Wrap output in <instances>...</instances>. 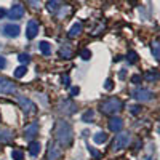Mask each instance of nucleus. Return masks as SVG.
Listing matches in <instances>:
<instances>
[{"label":"nucleus","mask_w":160,"mask_h":160,"mask_svg":"<svg viewBox=\"0 0 160 160\" xmlns=\"http://www.w3.org/2000/svg\"><path fill=\"white\" fill-rule=\"evenodd\" d=\"M53 133H55V139L58 141V144L64 146V148H68V146L72 144L74 131H72V127L69 125V122H66V120H58Z\"/></svg>","instance_id":"1"},{"label":"nucleus","mask_w":160,"mask_h":160,"mask_svg":"<svg viewBox=\"0 0 160 160\" xmlns=\"http://www.w3.org/2000/svg\"><path fill=\"white\" fill-rule=\"evenodd\" d=\"M123 109V101L118 98H109L99 104V111L104 115H115Z\"/></svg>","instance_id":"2"},{"label":"nucleus","mask_w":160,"mask_h":160,"mask_svg":"<svg viewBox=\"0 0 160 160\" xmlns=\"http://www.w3.org/2000/svg\"><path fill=\"white\" fill-rule=\"evenodd\" d=\"M131 142V133L128 131H120L118 135L115 136L114 142H112V151H120V149H125L128 148V144Z\"/></svg>","instance_id":"3"},{"label":"nucleus","mask_w":160,"mask_h":160,"mask_svg":"<svg viewBox=\"0 0 160 160\" xmlns=\"http://www.w3.org/2000/svg\"><path fill=\"white\" fill-rule=\"evenodd\" d=\"M131 96L135 98L136 101H139V102H148V101H151V99H154V93L151 91V90H148V88H141V87H138V88H135L131 91Z\"/></svg>","instance_id":"4"},{"label":"nucleus","mask_w":160,"mask_h":160,"mask_svg":"<svg viewBox=\"0 0 160 160\" xmlns=\"http://www.w3.org/2000/svg\"><path fill=\"white\" fill-rule=\"evenodd\" d=\"M18 104H19V108L22 109V112L26 114V115H29V114H34L35 111H37V106L29 99V98H26V96H22V95H18Z\"/></svg>","instance_id":"5"},{"label":"nucleus","mask_w":160,"mask_h":160,"mask_svg":"<svg viewBox=\"0 0 160 160\" xmlns=\"http://www.w3.org/2000/svg\"><path fill=\"white\" fill-rule=\"evenodd\" d=\"M58 111H59L61 114H64V115H71V114H74V112L77 111V106H75V102L71 101V99H64V101L59 102Z\"/></svg>","instance_id":"6"},{"label":"nucleus","mask_w":160,"mask_h":160,"mask_svg":"<svg viewBox=\"0 0 160 160\" xmlns=\"http://www.w3.org/2000/svg\"><path fill=\"white\" fill-rule=\"evenodd\" d=\"M0 93H7V95L16 93V85L5 77H0Z\"/></svg>","instance_id":"7"},{"label":"nucleus","mask_w":160,"mask_h":160,"mask_svg":"<svg viewBox=\"0 0 160 160\" xmlns=\"http://www.w3.org/2000/svg\"><path fill=\"white\" fill-rule=\"evenodd\" d=\"M62 155L61 148L56 142H50L48 144V152H47V160H58Z\"/></svg>","instance_id":"8"},{"label":"nucleus","mask_w":160,"mask_h":160,"mask_svg":"<svg viewBox=\"0 0 160 160\" xmlns=\"http://www.w3.org/2000/svg\"><path fill=\"white\" fill-rule=\"evenodd\" d=\"M37 34H38V22L35 19H29L28 26H26V37L29 40H32Z\"/></svg>","instance_id":"9"},{"label":"nucleus","mask_w":160,"mask_h":160,"mask_svg":"<svg viewBox=\"0 0 160 160\" xmlns=\"http://www.w3.org/2000/svg\"><path fill=\"white\" fill-rule=\"evenodd\" d=\"M38 135V123L37 122H32V123H29L28 127L24 128V138L26 139H32V138H35Z\"/></svg>","instance_id":"10"},{"label":"nucleus","mask_w":160,"mask_h":160,"mask_svg":"<svg viewBox=\"0 0 160 160\" xmlns=\"http://www.w3.org/2000/svg\"><path fill=\"white\" fill-rule=\"evenodd\" d=\"M19 32H21V29H19V26H16V24H7L3 28V34L7 37H11V38H16L19 35Z\"/></svg>","instance_id":"11"},{"label":"nucleus","mask_w":160,"mask_h":160,"mask_svg":"<svg viewBox=\"0 0 160 160\" xmlns=\"http://www.w3.org/2000/svg\"><path fill=\"white\" fill-rule=\"evenodd\" d=\"M123 128V120L120 118V117H112L109 120V130L114 131V133H120Z\"/></svg>","instance_id":"12"},{"label":"nucleus","mask_w":160,"mask_h":160,"mask_svg":"<svg viewBox=\"0 0 160 160\" xmlns=\"http://www.w3.org/2000/svg\"><path fill=\"white\" fill-rule=\"evenodd\" d=\"M8 15H10V18L11 19H21L22 16H24V8H22V5H13L11 7V10L8 11Z\"/></svg>","instance_id":"13"},{"label":"nucleus","mask_w":160,"mask_h":160,"mask_svg":"<svg viewBox=\"0 0 160 160\" xmlns=\"http://www.w3.org/2000/svg\"><path fill=\"white\" fill-rule=\"evenodd\" d=\"M82 31H83V24L80 22V21H77V22L72 26V28L69 29V34H68V35H69L71 38H75L77 35H80V34H82Z\"/></svg>","instance_id":"14"},{"label":"nucleus","mask_w":160,"mask_h":160,"mask_svg":"<svg viewBox=\"0 0 160 160\" xmlns=\"http://www.w3.org/2000/svg\"><path fill=\"white\" fill-rule=\"evenodd\" d=\"M40 149H42L40 142H37V141H31V142H29V154H31V155H34V157L38 155Z\"/></svg>","instance_id":"15"},{"label":"nucleus","mask_w":160,"mask_h":160,"mask_svg":"<svg viewBox=\"0 0 160 160\" xmlns=\"http://www.w3.org/2000/svg\"><path fill=\"white\" fill-rule=\"evenodd\" d=\"M108 133H104V131H98L95 136H93V141H95L96 144H102V142H106L108 141Z\"/></svg>","instance_id":"16"},{"label":"nucleus","mask_w":160,"mask_h":160,"mask_svg":"<svg viewBox=\"0 0 160 160\" xmlns=\"http://www.w3.org/2000/svg\"><path fill=\"white\" fill-rule=\"evenodd\" d=\"M38 48H40V51H42L45 56H50V55H51V45H50L48 42H45V40L38 43Z\"/></svg>","instance_id":"17"},{"label":"nucleus","mask_w":160,"mask_h":160,"mask_svg":"<svg viewBox=\"0 0 160 160\" xmlns=\"http://www.w3.org/2000/svg\"><path fill=\"white\" fill-rule=\"evenodd\" d=\"M59 53H61V56H62L64 59H71V56H72V50H71L69 45H62Z\"/></svg>","instance_id":"18"},{"label":"nucleus","mask_w":160,"mask_h":160,"mask_svg":"<svg viewBox=\"0 0 160 160\" xmlns=\"http://www.w3.org/2000/svg\"><path fill=\"white\" fill-rule=\"evenodd\" d=\"M13 138V133L10 130H0V142H7Z\"/></svg>","instance_id":"19"},{"label":"nucleus","mask_w":160,"mask_h":160,"mask_svg":"<svg viewBox=\"0 0 160 160\" xmlns=\"http://www.w3.org/2000/svg\"><path fill=\"white\" fill-rule=\"evenodd\" d=\"M93 118H95V111H93V109H88V111H85V112H83V115H82V122L90 123Z\"/></svg>","instance_id":"20"},{"label":"nucleus","mask_w":160,"mask_h":160,"mask_svg":"<svg viewBox=\"0 0 160 160\" xmlns=\"http://www.w3.org/2000/svg\"><path fill=\"white\" fill-rule=\"evenodd\" d=\"M146 78H148L149 82H157V80H158V72H157V69L149 71L148 74H146Z\"/></svg>","instance_id":"21"},{"label":"nucleus","mask_w":160,"mask_h":160,"mask_svg":"<svg viewBox=\"0 0 160 160\" xmlns=\"http://www.w3.org/2000/svg\"><path fill=\"white\" fill-rule=\"evenodd\" d=\"M26 72H28L26 66H19V68L15 69V77H16V78H22V77L26 75Z\"/></svg>","instance_id":"22"},{"label":"nucleus","mask_w":160,"mask_h":160,"mask_svg":"<svg viewBox=\"0 0 160 160\" xmlns=\"http://www.w3.org/2000/svg\"><path fill=\"white\" fill-rule=\"evenodd\" d=\"M127 61L130 64H135L138 61V53L136 51H128V55H127Z\"/></svg>","instance_id":"23"},{"label":"nucleus","mask_w":160,"mask_h":160,"mask_svg":"<svg viewBox=\"0 0 160 160\" xmlns=\"http://www.w3.org/2000/svg\"><path fill=\"white\" fill-rule=\"evenodd\" d=\"M18 61H19V62L24 66V64H28V62L31 61V56L28 55V53H21V55L18 56Z\"/></svg>","instance_id":"24"},{"label":"nucleus","mask_w":160,"mask_h":160,"mask_svg":"<svg viewBox=\"0 0 160 160\" xmlns=\"http://www.w3.org/2000/svg\"><path fill=\"white\" fill-rule=\"evenodd\" d=\"M58 5V0H50V2L47 3V8L50 10V11H56L59 7H56Z\"/></svg>","instance_id":"25"},{"label":"nucleus","mask_w":160,"mask_h":160,"mask_svg":"<svg viewBox=\"0 0 160 160\" xmlns=\"http://www.w3.org/2000/svg\"><path fill=\"white\" fill-rule=\"evenodd\" d=\"M152 53H154V58L158 59V56H160V53H158V40H155V42L152 43Z\"/></svg>","instance_id":"26"},{"label":"nucleus","mask_w":160,"mask_h":160,"mask_svg":"<svg viewBox=\"0 0 160 160\" xmlns=\"http://www.w3.org/2000/svg\"><path fill=\"white\" fill-rule=\"evenodd\" d=\"M80 58L85 59V61H88V59L91 58V51H90V50H82V53H80Z\"/></svg>","instance_id":"27"},{"label":"nucleus","mask_w":160,"mask_h":160,"mask_svg":"<svg viewBox=\"0 0 160 160\" xmlns=\"http://www.w3.org/2000/svg\"><path fill=\"white\" fill-rule=\"evenodd\" d=\"M11 157H13V160H22V152L21 151H13L11 152Z\"/></svg>","instance_id":"28"},{"label":"nucleus","mask_w":160,"mask_h":160,"mask_svg":"<svg viewBox=\"0 0 160 160\" xmlns=\"http://www.w3.org/2000/svg\"><path fill=\"white\" fill-rule=\"evenodd\" d=\"M104 88L108 90V91H111V90L114 88V82H112L111 78H108V80H106V83H104Z\"/></svg>","instance_id":"29"},{"label":"nucleus","mask_w":160,"mask_h":160,"mask_svg":"<svg viewBox=\"0 0 160 160\" xmlns=\"http://www.w3.org/2000/svg\"><path fill=\"white\" fill-rule=\"evenodd\" d=\"M5 66H7V59L3 56H0V69H3Z\"/></svg>","instance_id":"30"},{"label":"nucleus","mask_w":160,"mask_h":160,"mask_svg":"<svg viewBox=\"0 0 160 160\" xmlns=\"http://www.w3.org/2000/svg\"><path fill=\"white\" fill-rule=\"evenodd\" d=\"M139 80H141V75H133V77H131V82H133V83H138Z\"/></svg>","instance_id":"31"},{"label":"nucleus","mask_w":160,"mask_h":160,"mask_svg":"<svg viewBox=\"0 0 160 160\" xmlns=\"http://www.w3.org/2000/svg\"><path fill=\"white\" fill-rule=\"evenodd\" d=\"M78 91H80V90H78V87H74V88H71V95H72V96H75V95H78Z\"/></svg>","instance_id":"32"},{"label":"nucleus","mask_w":160,"mask_h":160,"mask_svg":"<svg viewBox=\"0 0 160 160\" xmlns=\"http://www.w3.org/2000/svg\"><path fill=\"white\" fill-rule=\"evenodd\" d=\"M62 83H64L66 87H69V75H64V77H62Z\"/></svg>","instance_id":"33"},{"label":"nucleus","mask_w":160,"mask_h":160,"mask_svg":"<svg viewBox=\"0 0 160 160\" xmlns=\"http://www.w3.org/2000/svg\"><path fill=\"white\" fill-rule=\"evenodd\" d=\"M130 109H131V112H133V114H138V112H139V108H138V106H131Z\"/></svg>","instance_id":"34"},{"label":"nucleus","mask_w":160,"mask_h":160,"mask_svg":"<svg viewBox=\"0 0 160 160\" xmlns=\"http://www.w3.org/2000/svg\"><path fill=\"white\" fill-rule=\"evenodd\" d=\"M88 151H90V152H91L93 155H95V157H99V154H98V152H96L95 149H93V148H88Z\"/></svg>","instance_id":"35"},{"label":"nucleus","mask_w":160,"mask_h":160,"mask_svg":"<svg viewBox=\"0 0 160 160\" xmlns=\"http://www.w3.org/2000/svg\"><path fill=\"white\" fill-rule=\"evenodd\" d=\"M5 15H7V11H5L3 8H0V19H2V18H3Z\"/></svg>","instance_id":"36"},{"label":"nucleus","mask_w":160,"mask_h":160,"mask_svg":"<svg viewBox=\"0 0 160 160\" xmlns=\"http://www.w3.org/2000/svg\"><path fill=\"white\" fill-rule=\"evenodd\" d=\"M146 160H152V158H151V157H149V158H146Z\"/></svg>","instance_id":"37"},{"label":"nucleus","mask_w":160,"mask_h":160,"mask_svg":"<svg viewBox=\"0 0 160 160\" xmlns=\"http://www.w3.org/2000/svg\"><path fill=\"white\" fill-rule=\"evenodd\" d=\"M0 122H2V115H0Z\"/></svg>","instance_id":"38"}]
</instances>
